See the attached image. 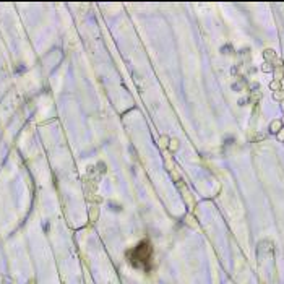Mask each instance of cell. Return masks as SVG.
I'll return each instance as SVG.
<instances>
[{"mask_svg":"<svg viewBox=\"0 0 284 284\" xmlns=\"http://www.w3.org/2000/svg\"><path fill=\"white\" fill-rule=\"evenodd\" d=\"M151 258H153V247L146 240L140 242L135 249L128 252V260L135 268H141L148 271L151 268Z\"/></svg>","mask_w":284,"mask_h":284,"instance_id":"cell-1","label":"cell"}]
</instances>
